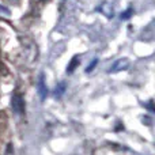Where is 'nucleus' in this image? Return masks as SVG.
<instances>
[{
	"label": "nucleus",
	"mask_w": 155,
	"mask_h": 155,
	"mask_svg": "<svg viewBox=\"0 0 155 155\" xmlns=\"http://www.w3.org/2000/svg\"><path fill=\"white\" fill-rule=\"evenodd\" d=\"M11 107H12V110L16 113V114H23L25 113L23 98H22L21 95H18V94H15V95L12 97V99H11Z\"/></svg>",
	"instance_id": "f257e3e1"
},
{
	"label": "nucleus",
	"mask_w": 155,
	"mask_h": 155,
	"mask_svg": "<svg viewBox=\"0 0 155 155\" xmlns=\"http://www.w3.org/2000/svg\"><path fill=\"white\" fill-rule=\"evenodd\" d=\"M37 90H38V94H40V99H41V101H45L46 95H48V88H46L45 76H44V74H41L40 78H38Z\"/></svg>",
	"instance_id": "f03ea898"
},
{
	"label": "nucleus",
	"mask_w": 155,
	"mask_h": 155,
	"mask_svg": "<svg viewBox=\"0 0 155 155\" xmlns=\"http://www.w3.org/2000/svg\"><path fill=\"white\" fill-rule=\"evenodd\" d=\"M129 67V60L128 59H120L117 61H114V64L110 68V72H120V71H124Z\"/></svg>",
	"instance_id": "7ed1b4c3"
},
{
	"label": "nucleus",
	"mask_w": 155,
	"mask_h": 155,
	"mask_svg": "<svg viewBox=\"0 0 155 155\" xmlns=\"http://www.w3.org/2000/svg\"><path fill=\"white\" fill-rule=\"evenodd\" d=\"M65 88H67L65 82H60L59 84L56 86V88H54V97H56V98H61L63 94L65 93Z\"/></svg>",
	"instance_id": "20e7f679"
},
{
	"label": "nucleus",
	"mask_w": 155,
	"mask_h": 155,
	"mask_svg": "<svg viewBox=\"0 0 155 155\" xmlns=\"http://www.w3.org/2000/svg\"><path fill=\"white\" fill-rule=\"evenodd\" d=\"M99 11H101L105 16H107V18H112L113 16V10H112V7H110L107 3H104V4L99 7Z\"/></svg>",
	"instance_id": "39448f33"
},
{
	"label": "nucleus",
	"mask_w": 155,
	"mask_h": 155,
	"mask_svg": "<svg viewBox=\"0 0 155 155\" xmlns=\"http://www.w3.org/2000/svg\"><path fill=\"white\" fill-rule=\"evenodd\" d=\"M78 65H79V57L75 56V57H72V60H71L70 64H68V67H67V72H68V74H72L74 71L76 70Z\"/></svg>",
	"instance_id": "423d86ee"
},
{
	"label": "nucleus",
	"mask_w": 155,
	"mask_h": 155,
	"mask_svg": "<svg viewBox=\"0 0 155 155\" xmlns=\"http://www.w3.org/2000/svg\"><path fill=\"white\" fill-rule=\"evenodd\" d=\"M134 15V8H128L127 11H124V12H121V16L120 18L123 19V21H128L131 16Z\"/></svg>",
	"instance_id": "0eeeda50"
},
{
	"label": "nucleus",
	"mask_w": 155,
	"mask_h": 155,
	"mask_svg": "<svg viewBox=\"0 0 155 155\" xmlns=\"http://www.w3.org/2000/svg\"><path fill=\"white\" fill-rule=\"evenodd\" d=\"M97 64H98V60H97V59H94L93 61H91V64L88 65L87 68H86V72H87V74H90L91 71H93L94 68H95V65H97Z\"/></svg>",
	"instance_id": "6e6552de"
},
{
	"label": "nucleus",
	"mask_w": 155,
	"mask_h": 155,
	"mask_svg": "<svg viewBox=\"0 0 155 155\" xmlns=\"http://www.w3.org/2000/svg\"><path fill=\"white\" fill-rule=\"evenodd\" d=\"M11 12L10 10H7L5 7H3V5H0V16H10Z\"/></svg>",
	"instance_id": "1a4fd4ad"
},
{
	"label": "nucleus",
	"mask_w": 155,
	"mask_h": 155,
	"mask_svg": "<svg viewBox=\"0 0 155 155\" xmlns=\"http://www.w3.org/2000/svg\"><path fill=\"white\" fill-rule=\"evenodd\" d=\"M153 104H154L153 101H150V102H148V104H147V107L151 110V112H154V106H153Z\"/></svg>",
	"instance_id": "9d476101"
}]
</instances>
